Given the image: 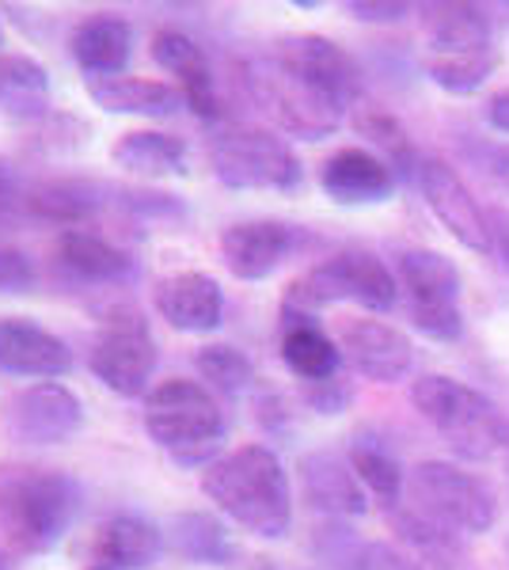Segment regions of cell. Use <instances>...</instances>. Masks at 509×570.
Masks as SVG:
<instances>
[{
  "mask_svg": "<svg viewBox=\"0 0 509 570\" xmlns=\"http://www.w3.org/2000/svg\"><path fill=\"white\" fill-rule=\"evenodd\" d=\"M206 499L233 525L258 540H282L293 529L290 472L266 445H239L202 475Z\"/></svg>",
  "mask_w": 509,
  "mask_h": 570,
  "instance_id": "6da1fadb",
  "label": "cell"
},
{
  "mask_svg": "<svg viewBox=\"0 0 509 570\" xmlns=\"http://www.w3.org/2000/svg\"><path fill=\"white\" fill-rule=\"evenodd\" d=\"M85 491L72 475L39 464H0V540L16 556H46L77 521Z\"/></svg>",
  "mask_w": 509,
  "mask_h": 570,
  "instance_id": "7a4b0ae2",
  "label": "cell"
},
{
  "mask_svg": "<svg viewBox=\"0 0 509 570\" xmlns=\"http://www.w3.org/2000/svg\"><path fill=\"white\" fill-rule=\"evenodd\" d=\"M244 88L252 104L266 118L301 141H320L331 137L346 122V110H354L342 91H335L316 72L301 69L297 61L282 58V53H263L244 66Z\"/></svg>",
  "mask_w": 509,
  "mask_h": 570,
  "instance_id": "3957f363",
  "label": "cell"
},
{
  "mask_svg": "<svg viewBox=\"0 0 509 570\" xmlns=\"http://www.w3.org/2000/svg\"><path fill=\"white\" fill-rule=\"evenodd\" d=\"M225 407L206 384L168 376L145 395V434H149L175 464L209 468L221 461L225 441Z\"/></svg>",
  "mask_w": 509,
  "mask_h": 570,
  "instance_id": "277c9868",
  "label": "cell"
},
{
  "mask_svg": "<svg viewBox=\"0 0 509 570\" xmlns=\"http://www.w3.org/2000/svg\"><path fill=\"white\" fill-rule=\"evenodd\" d=\"M414 411L446 438V445L460 461H487L506 445L509 422L479 389L457 376L425 373L411 384Z\"/></svg>",
  "mask_w": 509,
  "mask_h": 570,
  "instance_id": "5b68a950",
  "label": "cell"
},
{
  "mask_svg": "<svg viewBox=\"0 0 509 570\" xmlns=\"http://www.w3.org/2000/svg\"><path fill=\"white\" fill-rule=\"evenodd\" d=\"M339 301H354L369 312H392L400 301V282L373 252H339L331 259L304 271L285 289V312L309 316Z\"/></svg>",
  "mask_w": 509,
  "mask_h": 570,
  "instance_id": "8992f818",
  "label": "cell"
},
{
  "mask_svg": "<svg viewBox=\"0 0 509 570\" xmlns=\"http://www.w3.org/2000/svg\"><path fill=\"white\" fill-rule=\"evenodd\" d=\"M213 179L233 190H290L301 187L304 168L290 141L255 126H228L206 145Z\"/></svg>",
  "mask_w": 509,
  "mask_h": 570,
  "instance_id": "52a82bcc",
  "label": "cell"
},
{
  "mask_svg": "<svg viewBox=\"0 0 509 570\" xmlns=\"http://www.w3.org/2000/svg\"><path fill=\"white\" fill-rule=\"evenodd\" d=\"M395 282L407 293L411 324L433 343H457L464 335L460 312V271L433 247H403L395 259Z\"/></svg>",
  "mask_w": 509,
  "mask_h": 570,
  "instance_id": "ba28073f",
  "label": "cell"
},
{
  "mask_svg": "<svg viewBox=\"0 0 509 570\" xmlns=\"http://www.w3.org/2000/svg\"><path fill=\"white\" fill-rule=\"evenodd\" d=\"M411 505L430 518L446 521L464 537H483L498 521V494L483 475L464 472L446 461H422L407 472Z\"/></svg>",
  "mask_w": 509,
  "mask_h": 570,
  "instance_id": "9c48e42d",
  "label": "cell"
},
{
  "mask_svg": "<svg viewBox=\"0 0 509 570\" xmlns=\"http://www.w3.org/2000/svg\"><path fill=\"white\" fill-rule=\"evenodd\" d=\"M156 343L145 316L126 305H107L99 331L91 335L88 370L107 392L137 400L149 395V381L156 373Z\"/></svg>",
  "mask_w": 509,
  "mask_h": 570,
  "instance_id": "30bf717a",
  "label": "cell"
},
{
  "mask_svg": "<svg viewBox=\"0 0 509 570\" xmlns=\"http://www.w3.org/2000/svg\"><path fill=\"white\" fill-rule=\"evenodd\" d=\"M309 244L312 236L301 225H290V220H236L221 233V259H225L233 278L263 282Z\"/></svg>",
  "mask_w": 509,
  "mask_h": 570,
  "instance_id": "8fae6325",
  "label": "cell"
},
{
  "mask_svg": "<svg viewBox=\"0 0 509 570\" xmlns=\"http://www.w3.org/2000/svg\"><path fill=\"white\" fill-rule=\"evenodd\" d=\"M85 426V403L58 381H35L8 403L4 430L20 445H61Z\"/></svg>",
  "mask_w": 509,
  "mask_h": 570,
  "instance_id": "7c38bea8",
  "label": "cell"
},
{
  "mask_svg": "<svg viewBox=\"0 0 509 570\" xmlns=\"http://www.w3.org/2000/svg\"><path fill=\"white\" fill-rule=\"evenodd\" d=\"M414 183H419V195L425 198L430 214L449 228L452 240L468 252H490L487 209L476 202L468 183L457 176V168H449L441 156H422L414 168Z\"/></svg>",
  "mask_w": 509,
  "mask_h": 570,
  "instance_id": "4fadbf2b",
  "label": "cell"
},
{
  "mask_svg": "<svg viewBox=\"0 0 509 570\" xmlns=\"http://www.w3.org/2000/svg\"><path fill=\"white\" fill-rule=\"evenodd\" d=\"M339 354L373 384H400L414 370V343L388 320H346L339 327Z\"/></svg>",
  "mask_w": 509,
  "mask_h": 570,
  "instance_id": "5bb4252c",
  "label": "cell"
},
{
  "mask_svg": "<svg viewBox=\"0 0 509 570\" xmlns=\"http://www.w3.org/2000/svg\"><path fill=\"white\" fill-rule=\"evenodd\" d=\"M153 305L168 327L187 331V335H206L225 320V289L206 271H175L156 282Z\"/></svg>",
  "mask_w": 509,
  "mask_h": 570,
  "instance_id": "9a60e30c",
  "label": "cell"
},
{
  "mask_svg": "<svg viewBox=\"0 0 509 570\" xmlns=\"http://www.w3.org/2000/svg\"><path fill=\"white\" fill-rule=\"evenodd\" d=\"M53 266L65 274L69 282L80 285H134L141 266H137L134 255L126 247H118L115 240L99 233H88V228H69V233L58 236L53 244Z\"/></svg>",
  "mask_w": 509,
  "mask_h": 570,
  "instance_id": "2e32d148",
  "label": "cell"
},
{
  "mask_svg": "<svg viewBox=\"0 0 509 570\" xmlns=\"http://www.w3.org/2000/svg\"><path fill=\"white\" fill-rule=\"evenodd\" d=\"M72 370V351L61 335L23 316H0V373L58 381Z\"/></svg>",
  "mask_w": 509,
  "mask_h": 570,
  "instance_id": "e0dca14e",
  "label": "cell"
},
{
  "mask_svg": "<svg viewBox=\"0 0 509 570\" xmlns=\"http://www.w3.org/2000/svg\"><path fill=\"white\" fill-rule=\"evenodd\" d=\"M153 61L164 72L175 77V88L183 91L187 107L202 122H217L225 110H221V96H217V77H213V66L198 42L183 31H156L153 35Z\"/></svg>",
  "mask_w": 509,
  "mask_h": 570,
  "instance_id": "ac0fdd59",
  "label": "cell"
},
{
  "mask_svg": "<svg viewBox=\"0 0 509 570\" xmlns=\"http://www.w3.org/2000/svg\"><path fill=\"white\" fill-rule=\"evenodd\" d=\"M320 187L339 206H376V202L392 198L395 176L381 156L354 145V149H339L323 160Z\"/></svg>",
  "mask_w": 509,
  "mask_h": 570,
  "instance_id": "d6986e66",
  "label": "cell"
},
{
  "mask_svg": "<svg viewBox=\"0 0 509 570\" xmlns=\"http://www.w3.org/2000/svg\"><path fill=\"white\" fill-rule=\"evenodd\" d=\"M297 475L301 494L312 510L327 513V518H361L365 513V487H361L346 456L327 453V449L304 453Z\"/></svg>",
  "mask_w": 509,
  "mask_h": 570,
  "instance_id": "ffe728a7",
  "label": "cell"
},
{
  "mask_svg": "<svg viewBox=\"0 0 509 570\" xmlns=\"http://www.w3.org/2000/svg\"><path fill=\"white\" fill-rule=\"evenodd\" d=\"M69 53L77 69L91 77H118L134 58V23L115 12H96L77 23L69 39Z\"/></svg>",
  "mask_w": 509,
  "mask_h": 570,
  "instance_id": "44dd1931",
  "label": "cell"
},
{
  "mask_svg": "<svg viewBox=\"0 0 509 570\" xmlns=\"http://www.w3.org/2000/svg\"><path fill=\"white\" fill-rule=\"evenodd\" d=\"M422 39L433 53L449 58V53H476L490 50L495 42V27L490 16L479 4H464V0H446V4H422L419 8Z\"/></svg>",
  "mask_w": 509,
  "mask_h": 570,
  "instance_id": "7402d4cb",
  "label": "cell"
},
{
  "mask_svg": "<svg viewBox=\"0 0 509 570\" xmlns=\"http://www.w3.org/2000/svg\"><path fill=\"white\" fill-rule=\"evenodd\" d=\"M88 99L96 107H104L107 115H137V118H172L187 107L183 91L175 85H164V80H149V77H129V72H118V77H91L85 80Z\"/></svg>",
  "mask_w": 509,
  "mask_h": 570,
  "instance_id": "603a6c76",
  "label": "cell"
},
{
  "mask_svg": "<svg viewBox=\"0 0 509 570\" xmlns=\"http://www.w3.org/2000/svg\"><path fill=\"white\" fill-rule=\"evenodd\" d=\"M395 540L407 548L403 556L419 570H457L464 563V532L449 529L446 521L430 518L422 510H392Z\"/></svg>",
  "mask_w": 509,
  "mask_h": 570,
  "instance_id": "cb8c5ba5",
  "label": "cell"
},
{
  "mask_svg": "<svg viewBox=\"0 0 509 570\" xmlns=\"http://www.w3.org/2000/svg\"><path fill=\"white\" fill-rule=\"evenodd\" d=\"M107 198L104 187L91 179H42L31 187L27 198V220H42V225H58L61 233L69 228H85L88 220L104 214Z\"/></svg>",
  "mask_w": 509,
  "mask_h": 570,
  "instance_id": "d4e9b609",
  "label": "cell"
},
{
  "mask_svg": "<svg viewBox=\"0 0 509 570\" xmlns=\"http://www.w3.org/2000/svg\"><path fill=\"white\" fill-rule=\"evenodd\" d=\"M110 160L141 179H179L190 171V153L179 134L164 130H129L115 141Z\"/></svg>",
  "mask_w": 509,
  "mask_h": 570,
  "instance_id": "484cf974",
  "label": "cell"
},
{
  "mask_svg": "<svg viewBox=\"0 0 509 570\" xmlns=\"http://www.w3.org/2000/svg\"><path fill=\"white\" fill-rule=\"evenodd\" d=\"M164 551V532L141 513H115L96 537L99 567L110 570H145Z\"/></svg>",
  "mask_w": 509,
  "mask_h": 570,
  "instance_id": "4316f807",
  "label": "cell"
},
{
  "mask_svg": "<svg viewBox=\"0 0 509 570\" xmlns=\"http://www.w3.org/2000/svg\"><path fill=\"white\" fill-rule=\"evenodd\" d=\"M274 53L316 72L320 80H327L331 88L342 91L354 107L361 104V69L339 42L323 39V35H285V39L274 42Z\"/></svg>",
  "mask_w": 509,
  "mask_h": 570,
  "instance_id": "83f0119b",
  "label": "cell"
},
{
  "mask_svg": "<svg viewBox=\"0 0 509 570\" xmlns=\"http://www.w3.org/2000/svg\"><path fill=\"white\" fill-rule=\"evenodd\" d=\"M0 115L12 122H46L50 72L23 53H0Z\"/></svg>",
  "mask_w": 509,
  "mask_h": 570,
  "instance_id": "f1b7e54d",
  "label": "cell"
},
{
  "mask_svg": "<svg viewBox=\"0 0 509 570\" xmlns=\"http://www.w3.org/2000/svg\"><path fill=\"white\" fill-rule=\"evenodd\" d=\"M285 316H290V324L282 331V362L290 365V373L301 376L304 384L339 376L342 354L335 338L312 324L309 316H293V312H285Z\"/></svg>",
  "mask_w": 509,
  "mask_h": 570,
  "instance_id": "f546056e",
  "label": "cell"
},
{
  "mask_svg": "<svg viewBox=\"0 0 509 570\" xmlns=\"http://www.w3.org/2000/svg\"><path fill=\"white\" fill-rule=\"evenodd\" d=\"M168 544L175 556L206 567H233V559L239 556L225 525L209 513H175L168 525Z\"/></svg>",
  "mask_w": 509,
  "mask_h": 570,
  "instance_id": "4dcf8cb0",
  "label": "cell"
},
{
  "mask_svg": "<svg viewBox=\"0 0 509 570\" xmlns=\"http://www.w3.org/2000/svg\"><path fill=\"white\" fill-rule=\"evenodd\" d=\"M350 468L361 480L369 494H376L388 510H400V499H403V487H407V472L400 468L392 453L373 438H358L350 445Z\"/></svg>",
  "mask_w": 509,
  "mask_h": 570,
  "instance_id": "1f68e13d",
  "label": "cell"
},
{
  "mask_svg": "<svg viewBox=\"0 0 509 570\" xmlns=\"http://www.w3.org/2000/svg\"><path fill=\"white\" fill-rule=\"evenodd\" d=\"M354 130L361 137H369L376 149H384L388 168H400V171H407V176L414 179V168H419L422 156L414 153V145H411V137H407L400 118L388 115V110H381V107L358 104L354 107Z\"/></svg>",
  "mask_w": 509,
  "mask_h": 570,
  "instance_id": "d6a6232c",
  "label": "cell"
},
{
  "mask_svg": "<svg viewBox=\"0 0 509 570\" xmlns=\"http://www.w3.org/2000/svg\"><path fill=\"white\" fill-rule=\"evenodd\" d=\"M498 66H502V58H498L495 46H490V50H476V53H449V58L433 53V58L425 61V77L438 88L452 91V96H471V91H479L495 77Z\"/></svg>",
  "mask_w": 509,
  "mask_h": 570,
  "instance_id": "836d02e7",
  "label": "cell"
},
{
  "mask_svg": "<svg viewBox=\"0 0 509 570\" xmlns=\"http://www.w3.org/2000/svg\"><path fill=\"white\" fill-rule=\"evenodd\" d=\"M194 370H198V376L209 384V389H217L225 395H239L255 384L252 357L244 351H236V346H225V343L202 346V351L194 354Z\"/></svg>",
  "mask_w": 509,
  "mask_h": 570,
  "instance_id": "e575fe53",
  "label": "cell"
},
{
  "mask_svg": "<svg viewBox=\"0 0 509 570\" xmlns=\"http://www.w3.org/2000/svg\"><path fill=\"white\" fill-rule=\"evenodd\" d=\"M460 156L476 164L483 176L509 195V141H490V137H464Z\"/></svg>",
  "mask_w": 509,
  "mask_h": 570,
  "instance_id": "d590c367",
  "label": "cell"
},
{
  "mask_svg": "<svg viewBox=\"0 0 509 570\" xmlns=\"http://www.w3.org/2000/svg\"><path fill=\"white\" fill-rule=\"evenodd\" d=\"M27 198H31V183L12 160L0 156V225L12 220H27Z\"/></svg>",
  "mask_w": 509,
  "mask_h": 570,
  "instance_id": "8d00e7d4",
  "label": "cell"
},
{
  "mask_svg": "<svg viewBox=\"0 0 509 570\" xmlns=\"http://www.w3.org/2000/svg\"><path fill=\"white\" fill-rule=\"evenodd\" d=\"M301 395H304V403H309L312 411H320V415H342V411L350 407V400H354L350 384L339 381V376H331V381H316V384H304Z\"/></svg>",
  "mask_w": 509,
  "mask_h": 570,
  "instance_id": "74e56055",
  "label": "cell"
},
{
  "mask_svg": "<svg viewBox=\"0 0 509 570\" xmlns=\"http://www.w3.org/2000/svg\"><path fill=\"white\" fill-rule=\"evenodd\" d=\"M35 285V263L27 259V252L20 247H0V293H31Z\"/></svg>",
  "mask_w": 509,
  "mask_h": 570,
  "instance_id": "f35d334b",
  "label": "cell"
},
{
  "mask_svg": "<svg viewBox=\"0 0 509 570\" xmlns=\"http://www.w3.org/2000/svg\"><path fill=\"white\" fill-rule=\"evenodd\" d=\"M350 570H419V567H414L395 544L369 540V544H361L358 556L350 559Z\"/></svg>",
  "mask_w": 509,
  "mask_h": 570,
  "instance_id": "ab89813d",
  "label": "cell"
},
{
  "mask_svg": "<svg viewBox=\"0 0 509 570\" xmlns=\"http://www.w3.org/2000/svg\"><path fill=\"white\" fill-rule=\"evenodd\" d=\"M126 209L134 214H149V217H183V206L175 195H156V190H123Z\"/></svg>",
  "mask_w": 509,
  "mask_h": 570,
  "instance_id": "60d3db41",
  "label": "cell"
},
{
  "mask_svg": "<svg viewBox=\"0 0 509 570\" xmlns=\"http://www.w3.org/2000/svg\"><path fill=\"white\" fill-rule=\"evenodd\" d=\"M346 12L361 23H400L411 16V4H392V0H350Z\"/></svg>",
  "mask_w": 509,
  "mask_h": 570,
  "instance_id": "b9f144b4",
  "label": "cell"
},
{
  "mask_svg": "<svg viewBox=\"0 0 509 570\" xmlns=\"http://www.w3.org/2000/svg\"><path fill=\"white\" fill-rule=\"evenodd\" d=\"M487 225H490V252H495L498 263L509 271V209L506 206H490L487 209Z\"/></svg>",
  "mask_w": 509,
  "mask_h": 570,
  "instance_id": "7bdbcfd3",
  "label": "cell"
},
{
  "mask_svg": "<svg viewBox=\"0 0 509 570\" xmlns=\"http://www.w3.org/2000/svg\"><path fill=\"white\" fill-rule=\"evenodd\" d=\"M487 122L495 126L498 134L509 137V88L506 91H495V96L487 99Z\"/></svg>",
  "mask_w": 509,
  "mask_h": 570,
  "instance_id": "ee69618b",
  "label": "cell"
},
{
  "mask_svg": "<svg viewBox=\"0 0 509 570\" xmlns=\"http://www.w3.org/2000/svg\"><path fill=\"white\" fill-rule=\"evenodd\" d=\"M502 449H506V461H509V426H506V445Z\"/></svg>",
  "mask_w": 509,
  "mask_h": 570,
  "instance_id": "f6af8a7d",
  "label": "cell"
},
{
  "mask_svg": "<svg viewBox=\"0 0 509 570\" xmlns=\"http://www.w3.org/2000/svg\"><path fill=\"white\" fill-rule=\"evenodd\" d=\"M91 570H110V567H91Z\"/></svg>",
  "mask_w": 509,
  "mask_h": 570,
  "instance_id": "bcb514c9",
  "label": "cell"
},
{
  "mask_svg": "<svg viewBox=\"0 0 509 570\" xmlns=\"http://www.w3.org/2000/svg\"><path fill=\"white\" fill-rule=\"evenodd\" d=\"M0 39H4V31H0Z\"/></svg>",
  "mask_w": 509,
  "mask_h": 570,
  "instance_id": "7dc6e473",
  "label": "cell"
}]
</instances>
